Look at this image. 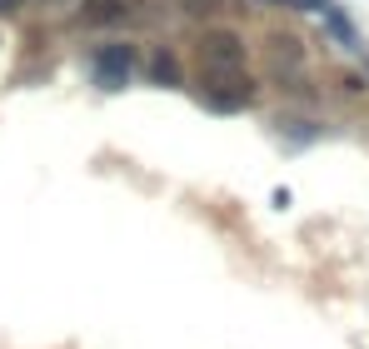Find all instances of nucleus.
Segmentation results:
<instances>
[{
	"label": "nucleus",
	"mask_w": 369,
	"mask_h": 349,
	"mask_svg": "<svg viewBox=\"0 0 369 349\" xmlns=\"http://www.w3.org/2000/svg\"><path fill=\"white\" fill-rule=\"evenodd\" d=\"M90 80L100 90H125L135 80V45H120V40H105L90 50Z\"/></svg>",
	"instance_id": "nucleus-1"
},
{
	"label": "nucleus",
	"mask_w": 369,
	"mask_h": 349,
	"mask_svg": "<svg viewBox=\"0 0 369 349\" xmlns=\"http://www.w3.org/2000/svg\"><path fill=\"white\" fill-rule=\"evenodd\" d=\"M150 75L160 80V85H180V61L170 50H155V61H150Z\"/></svg>",
	"instance_id": "nucleus-6"
},
{
	"label": "nucleus",
	"mask_w": 369,
	"mask_h": 349,
	"mask_svg": "<svg viewBox=\"0 0 369 349\" xmlns=\"http://www.w3.org/2000/svg\"><path fill=\"white\" fill-rule=\"evenodd\" d=\"M325 30L339 40V50H349V55H354V50H364V45H359V35H354V25L344 20V11H339V6H330V11H325Z\"/></svg>",
	"instance_id": "nucleus-4"
},
{
	"label": "nucleus",
	"mask_w": 369,
	"mask_h": 349,
	"mask_svg": "<svg viewBox=\"0 0 369 349\" xmlns=\"http://www.w3.org/2000/svg\"><path fill=\"white\" fill-rule=\"evenodd\" d=\"M130 11V0H85V20L90 25H105V20H120Z\"/></svg>",
	"instance_id": "nucleus-5"
},
{
	"label": "nucleus",
	"mask_w": 369,
	"mask_h": 349,
	"mask_svg": "<svg viewBox=\"0 0 369 349\" xmlns=\"http://www.w3.org/2000/svg\"><path fill=\"white\" fill-rule=\"evenodd\" d=\"M200 61H205V70H245V40L235 30H205Z\"/></svg>",
	"instance_id": "nucleus-3"
},
{
	"label": "nucleus",
	"mask_w": 369,
	"mask_h": 349,
	"mask_svg": "<svg viewBox=\"0 0 369 349\" xmlns=\"http://www.w3.org/2000/svg\"><path fill=\"white\" fill-rule=\"evenodd\" d=\"M275 6H294V11H320V15H325V11L335 6V0H275Z\"/></svg>",
	"instance_id": "nucleus-7"
},
{
	"label": "nucleus",
	"mask_w": 369,
	"mask_h": 349,
	"mask_svg": "<svg viewBox=\"0 0 369 349\" xmlns=\"http://www.w3.org/2000/svg\"><path fill=\"white\" fill-rule=\"evenodd\" d=\"M254 100V85L245 70H205V105L209 110H240Z\"/></svg>",
	"instance_id": "nucleus-2"
}]
</instances>
